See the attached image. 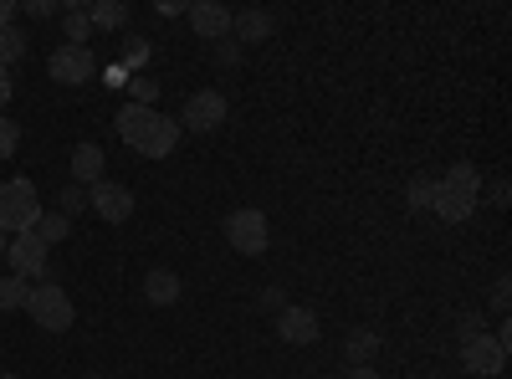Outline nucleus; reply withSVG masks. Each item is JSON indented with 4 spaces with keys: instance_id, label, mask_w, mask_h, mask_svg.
<instances>
[{
    "instance_id": "aec40b11",
    "label": "nucleus",
    "mask_w": 512,
    "mask_h": 379,
    "mask_svg": "<svg viewBox=\"0 0 512 379\" xmlns=\"http://www.w3.org/2000/svg\"><path fill=\"white\" fill-rule=\"evenodd\" d=\"M26 292H31V282L26 277H0V313H16V308H26Z\"/></svg>"
},
{
    "instance_id": "1a4fd4ad",
    "label": "nucleus",
    "mask_w": 512,
    "mask_h": 379,
    "mask_svg": "<svg viewBox=\"0 0 512 379\" xmlns=\"http://www.w3.org/2000/svg\"><path fill=\"white\" fill-rule=\"evenodd\" d=\"M461 364L482 374V379H497L507 369V339H497V333H477L472 344H461Z\"/></svg>"
},
{
    "instance_id": "7ed1b4c3",
    "label": "nucleus",
    "mask_w": 512,
    "mask_h": 379,
    "mask_svg": "<svg viewBox=\"0 0 512 379\" xmlns=\"http://www.w3.org/2000/svg\"><path fill=\"white\" fill-rule=\"evenodd\" d=\"M26 313H31L36 328H47V333H67L72 318H77V308H72V298H67V287H57L52 277H41V287L26 292Z\"/></svg>"
},
{
    "instance_id": "ddd939ff",
    "label": "nucleus",
    "mask_w": 512,
    "mask_h": 379,
    "mask_svg": "<svg viewBox=\"0 0 512 379\" xmlns=\"http://www.w3.org/2000/svg\"><path fill=\"white\" fill-rule=\"evenodd\" d=\"M272 31H277V16H272V11H231L236 47H241V41H267Z\"/></svg>"
},
{
    "instance_id": "2eb2a0df",
    "label": "nucleus",
    "mask_w": 512,
    "mask_h": 379,
    "mask_svg": "<svg viewBox=\"0 0 512 379\" xmlns=\"http://www.w3.org/2000/svg\"><path fill=\"white\" fill-rule=\"evenodd\" d=\"M144 298H149L154 308H169V303H180V277L169 272V267H154V272L144 277Z\"/></svg>"
},
{
    "instance_id": "423d86ee",
    "label": "nucleus",
    "mask_w": 512,
    "mask_h": 379,
    "mask_svg": "<svg viewBox=\"0 0 512 379\" xmlns=\"http://www.w3.org/2000/svg\"><path fill=\"white\" fill-rule=\"evenodd\" d=\"M47 72H52V82H62V88H82V82H93L98 77V57H93V47H62L47 57Z\"/></svg>"
},
{
    "instance_id": "e433bc0d",
    "label": "nucleus",
    "mask_w": 512,
    "mask_h": 379,
    "mask_svg": "<svg viewBox=\"0 0 512 379\" xmlns=\"http://www.w3.org/2000/svg\"><path fill=\"white\" fill-rule=\"evenodd\" d=\"M0 379H21V374H0Z\"/></svg>"
},
{
    "instance_id": "c85d7f7f",
    "label": "nucleus",
    "mask_w": 512,
    "mask_h": 379,
    "mask_svg": "<svg viewBox=\"0 0 512 379\" xmlns=\"http://www.w3.org/2000/svg\"><path fill=\"white\" fill-rule=\"evenodd\" d=\"M262 308H267V313H282V308H287V292H282L277 282H272V287L262 292Z\"/></svg>"
},
{
    "instance_id": "0eeeda50",
    "label": "nucleus",
    "mask_w": 512,
    "mask_h": 379,
    "mask_svg": "<svg viewBox=\"0 0 512 379\" xmlns=\"http://www.w3.org/2000/svg\"><path fill=\"white\" fill-rule=\"evenodd\" d=\"M175 123H180V129H190V134H210V129H221V123H226V93H216V88L190 93V98H185V113H180Z\"/></svg>"
},
{
    "instance_id": "6ab92c4d",
    "label": "nucleus",
    "mask_w": 512,
    "mask_h": 379,
    "mask_svg": "<svg viewBox=\"0 0 512 379\" xmlns=\"http://www.w3.org/2000/svg\"><path fill=\"white\" fill-rule=\"evenodd\" d=\"M41 241H47V246H57V241H67V231H72V221L62 216V210H41V216H36V226H31Z\"/></svg>"
},
{
    "instance_id": "a211bd4d",
    "label": "nucleus",
    "mask_w": 512,
    "mask_h": 379,
    "mask_svg": "<svg viewBox=\"0 0 512 379\" xmlns=\"http://www.w3.org/2000/svg\"><path fill=\"white\" fill-rule=\"evenodd\" d=\"M374 354H379V333L374 328H354L349 339H344V359L349 364H369Z\"/></svg>"
},
{
    "instance_id": "f03ea898",
    "label": "nucleus",
    "mask_w": 512,
    "mask_h": 379,
    "mask_svg": "<svg viewBox=\"0 0 512 379\" xmlns=\"http://www.w3.org/2000/svg\"><path fill=\"white\" fill-rule=\"evenodd\" d=\"M482 205V175H477V164H451V170L441 175L436 195H431V210L441 221L461 226V221H472V210Z\"/></svg>"
},
{
    "instance_id": "f8f14e48",
    "label": "nucleus",
    "mask_w": 512,
    "mask_h": 379,
    "mask_svg": "<svg viewBox=\"0 0 512 379\" xmlns=\"http://www.w3.org/2000/svg\"><path fill=\"white\" fill-rule=\"evenodd\" d=\"M185 16H190L195 36H205V41H226L231 36V11L216 6V0H200V6H190Z\"/></svg>"
},
{
    "instance_id": "473e14b6",
    "label": "nucleus",
    "mask_w": 512,
    "mask_h": 379,
    "mask_svg": "<svg viewBox=\"0 0 512 379\" xmlns=\"http://www.w3.org/2000/svg\"><path fill=\"white\" fill-rule=\"evenodd\" d=\"M344 379H384V374H379V369H369V364H349V369H344Z\"/></svg>"
},
{
    "instance_id": "5701e85b",
    "label": "nucleus",
    "mask_w": 512,
    "mask_h": 379,
    "mask_svg": "<svg viewBox=\"0 0 512 379\" xmlns=\"http://www.w3.org/2000/svg\"><path fill=\"white\" fill-rule=\"evenodd\" d=\"M57 210H62L67 221H77L82 210H88V190H82V185H72V180H67V185H62V195H57Z\"/></svg>"
},
{
    "instance_id": "7c9ffc66",
    "label": "nucleus",
    "mask_w": 512,
    "mask_h": 379,
    "mask_svg": "<svg viewBox=\"0 0 512 379\" xmlns=\"http://www.w3.org/2000/svg\"><path fill=\"white\" fill-rule=\"evenodd\" d=\"M507 287H512V282L497 277V287H492V308H497V313H507V303H512V292H507Z\"/></svg>"
},
{
    "instance_id": "a878e982",
    "label": "nucleus",
    "mask_w": 512,
    "mask_h": 379,
    "mask_svg": "<svg viewBox=\"0 0 512 379\" xmlns=\"http://www.w3.org/2000/svg\"><path fill=\"white\" fill-rule=\"evenodd\" d=\"M21 149V123L16 118H0V159H11Z\"/></svg>"
},
{
    "instance_id": "b1692460",
    "label": "nucleus",
    "mask_w": 512,
    "mask_h": 379,
    "mask_svg": "<svg viewBox=\"0 0 512 379\" xmlns=\"http://www.w3.org/2000/svg\"><path fill=\"white\" fill-rule=\"evenodd\" d=\"M431 195H436V180H425V175H415V180H410V190H405L410 210H431Z\"/></svg>"
},
{
    "instance_id": "f257e3e1",
    "label": "nucleus",
    "mask_w": 512,
    "mask_h": 379,
    "mask_svg": "<svg viewBox=\"0 0 512 379\" xmlns=\"http://www.w3.org/2000/svg\"><path fill=\"white\" fill-rule=\"evenodd\" d=\"M180 123L169 118V113H159V108H139V103H128L123 113H118V139L134 149V154H144V159H164V154H175V144H180Z\"/></svg>"
},
{
    "instance_id": "bb28decb",
    "label": "nucleus",
    "mask_w": 512,
    "mask_h": 379,
    "mask_svg": "<svg viewBox=\"0 0 512 379\" xmlns=\"http://www.w3.org/2000/svg\"><path fill=\"white\" fill-rule=\"evenodd\" d=\"M216 62H221V67H241V47H236L231 36H226V41H216Z\"/></svg>"
},
{
    "instance_id": "20e7f679",
    "label": "nucleus",
    "mask_w": 512,
    "mask_h": 379,
    "mask_svg": "<svg viewBox=\"0 0 512 379\" xmlns=\"http://www.w3.org/2000/svg\"><path fill=\"white\" fill-rule=\"evenodd\" d=\"M36 216H41V195H36V185H31L26 175H16V180L0 185V231L21 236V231L36 226Z\"/></svg>"
},
{
    "instance_id": "4468645a",
    "label": "nucleus",
    "mask_w": 512,
    "mask_h": 379,
    "mask_svg": "<svg viewBox=\"0 0 512 379\" xmlns=\"http://www.w3.org/2000/svg\"><path fill=\"white\" fill-rule=\"evenodd\" d=\"M72 185H82V190L103 185V149L98 144H77L72 149Z\"/></svg>"
},
{
    "instance_id": "9b49d317",
    "label": "nucleus",
    "mask_w": 512,
    "mask_h": 379,
    "mask_svg": "<svg viewBox=\"0 0 512 379\" xmlns=\"http://www.w3.org/2000/svg\"><path fill=\"white\" fill-rule=\"evenodd\" d=\"M318 333H323V328H318V313H313V308H292V303H287V308L277 313V339H282V344H318Z\"/></svg>"
},
{
    "instance_id": "c9c22d12",
    "label": "nucleus",
    "mask_w": 512,
    "mask_h": 379,
    "mask_svg": "<svg viewBox=\"0 0 512 379\" xmlns=\"http://www.w3.org/2000/svg\"><path fill=\"white\" fill-rule=\"evenodd\" d=\"M0 262H6V231H0Z\"/></svg>"
},
{
    "instance_id": "f3484780",
    "label": "nucleus",
    "mask_w": 512,
    "mask_h": 379,
    "mask_svg": "<svg viewBox=\"0 0 512 379\" xmlns=\"http://www.w3.org/2000/svg\"><path fill=\"white\" fill-rule=\"evenodd\" d=\"M88 21L103 26V31H123V26H128V6H123V0H93Z\"/></svg>"
},
{
    "instance_id": "c756f323",
    "label": "nucleus",
    "mask_w": 512,
    "mask_h": 379,
    "mask_svg": "<svg viewBox=\"0 0 512 379\" xmlns=\"http://www.w3.org/2000/svg\"><path fill=\"white\" fill-rule=\"evenodd\" d=\"M477 333H487V328H482V318H477V313H466V318H461V344H472Z\"/></svg>"
},
{
    "instance_id": "2f4dec72",
    "label": "nucleus",
    "mask_w": 512,
    "mask_h": 379,
    "mask_svg": "<svg viewBox=\"0 0 512 379\" xmlns=\"http://www.w3.org/2000/svg\"><path fill=\"white\" fill-rule=\"evenodd\" d=\"M11 93H16V82H11V67H0V108L11 103Z\"/></svg>"
},
{
    "instance_id": "6e6552de",
    "label": "nucleus",
    "mask_w": 512,
    "mask_h": 379,
    "mask_svg": "<svg viewBox=\"0 0 512 379\" xmlns=\"http://www.w3.org/2000/svg\"><path fill=\"white\" fill-rule=\"evenodd\" d=\"M47 257H52V246L41 241L36 231H21V236H11L6 241V262H11V272L16 277H47Z\"/></svg>"
},
{
    "instance_id": "39448f33",
    "label": "nucleus",
    "mask_w": 512,
    "mask_h": 379,
    "mask_svg": "<svg viewBox=\"0 0 512 379\" xmlns=\"http://www.w3.org/2000/svg\"><path fill=\"white\" fill-rule=\"evenodd\" d=\"M226 241L241 251V257H262V251L272 246L267 210H256V205H246V210H231V216H226Z\"/></svg>"
},
{
    "instance_id": "dca6fc26",
    "label": "nucleus",
    "mask_w": 512,
    "mask_h": 379,
    "mask_svg": "<svg viewBox=\"0 0 512 379\" xmlns=\"http://www.w3.org/2000/svg\"><path fill=\"white\" fill-rule=\"evenodd\" d=\"M62 31H67V47H88L93 21H88V6H82V0H72V6L62 11Z\"/></svg>"
},
{
    "instance_id": "9d476101",
    "label": "nucleus",
    "mask_w": 512,
    "mask_h": 379,
    "mask_svg": "<svg viewBox=\"0 0 512 379\" xmlns=\"http://www.w3.org/2000/svg\"><path fill=\"white\" fill-rule=\"evenodd\" d=\"M88 210H98V216H103L108 226H123L128 216H134V190L103 180V185H93V190H88Z\"/></svg>"
},
{
    "instance_id": "4be33fe9",
    "label": "nucleus",
    "mask_w": 512,
    "mask_h": 379,
    "mask_svg": "<svg viewBox=\"0 0 512 379\" xmlns=\"http://www.w3.org/2000/svg\"><path fill=\"white\" fill-rule=\"evenodd\" d=\"M21 57H26V31L6 26V31H0V67H16Z\"/></svg>"
},
{
    "instance_id": "412c9836",
    "label": "nucleus",
    "mask_w": 512,
    "mask_h": 379,
    "mask_svg": "<svg viewBox=\"0 0 512 379\" xmlns=\"http://www.w3.org/2000/svg\"><path fill=\"white\" fill-rule=\"evenodd\" d=\"M118 67H123V72H144V67H149V41H144V36H123Z\"/></svg>"
},
{
    "instance_id": "f704fd0d",
    "label": "nucleus",
    "mask_w": 512,
    "mask_h": 379,
    "mask_svg": "<svg viewBox=\"0 0 512 379\" xmlns=\"http://www.w3.org/2000/svg\"><path fill=\"white\" fill-rule=\"evenodd\" d=\"M16 11H21V6H11V0H0V31L16 26Z\"/></svg>"
},
{
    "instance_id": "393cba45",
    "label": "nucleus",
    "mask_w": 512,
    "mask_h": 379,
    "mask_svg": "<svg viewBox=\"0 0 512 379\" xmlns=\"http://www.w3.org/2000/svg\"><path fill=\"white\" fill-rule=\"evenodd\" d=\"M128 88H134V103H139V108H154V98H159V82H154L149 72L128 77Z\"/></svg>"
},
{
    "instance_id": "4c0bfd02",
    "label": "nucleus",
    "mask_w": 512,
    "mask_h": 379,
    "mask_svg": "<svg viewBox=\"0 0 512 379\" xmlns=\"http://www.w3.org/2000/svg\"><path fill=\"white\" fill-rule=\"evenodd\" d=\"M88 379H103V374H88Z\"/></svg>"
},
{
    "instance_id": "cd10ccee",
    "label": "nucleus",
    "mask_w": 512,
    "mask_h": 379,
    "mask_svg": "<svg viewBox=\"0 0 512 379\" xmlns=\"http://www.w3.org/2000/svg\"><path fill=\"white\" fill-rule=\"evenodd\" d=\"M26 16H31V21H47V16H57V0H26Z\"/></svg>"
},
{
    "instance_id": "72a5a7b5",
    "label": "nucleus",
    "mask_w": 512,
    "mask_h": 379,
    "mask_svg": "<svg viewBox=\"0 0 512 379\" xmlns=\"http://www.w3.org/2000/svg\"><path fill=\"white\" fill-rule=\"evenodd\" d=\"M103 77H108V88H128V72H123L118 62H108V72H103Z\"/></svg>"
}]
</instances>
